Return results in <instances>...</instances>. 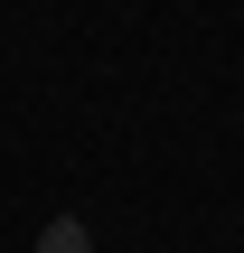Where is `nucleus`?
Segmentation results:
<instances>
[{"instance_id": "obj_1", "label": "nucleus", "mask_w": 244, "mask_h": 253, "mask_svg": "<svg viewBox=\"0 0 244 253\" xmlns=\"http://www.w3.org/2000/svg\"><path fill=\"white\" fill-rule=\"evenodd\" d=\"M38 253H94V225L85 216H47L38 225Z\"/></svg>"}]
</instances>
